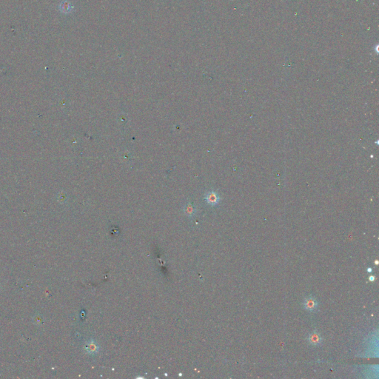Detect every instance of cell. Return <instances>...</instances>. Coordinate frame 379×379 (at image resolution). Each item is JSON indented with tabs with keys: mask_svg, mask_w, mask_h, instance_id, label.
I'll return each instance as SVG.
<instances>
[{
	"mask_svg": "<svg viewBox=\"0 0 379 379\" xmlns=\"http://www.w3.org/2000/svg\"><path fill=\"white\" fill-rule=\"evenodd\" d=\"M302 304H303V307L306 310L309 311V312H315L318 308V303L316 298L310 296L307 297L304 300Z\"/></svg>",
	"mask_w": 379,
	"mask_h": 379,
	"instance_id": "6da1fadb",
	"label": "cell"
},
{
	"mask_svg": "<svg viewBox=\"0 0 379 379\" xmlns=\"http://www.w3.org/2000/svg\"><path fill=\"white\" fill-rule=\"evenodd\" d=\"M205 199L208 205L211 206H216L219 203L221 198H220L219 196H218V194L216 192H215V191H209V192L206 193Z\"/></svg>",
	"mask_w": 379,
	"mask_h": 379,
	"instance_id": "7a4b0ae2",
	"label": "cell"
},
{
	"mask_svg": "<svg viewBox=\"0 0 379 379\" xmlns=\"http://www.w3.org/2000/svg\"><path fill=\"white\" fill-rule=\"evenodd\" d=\"M85 350L89 355H96L99 353V347L94 339H90L85 344Z\"/></svg>",
	"mask_w": 379,
	"mask_h": 379,
	"instance_id": "3957f363",
	"label": "cell"
},
{
	"mask_svg": "<svg viewBox=\"0 0 379 379\" xmlns=\"http://www.w3.org/2000/svg\"><path fill=\"white\" fill-rule=\"evenodd\" d=\"M308 342L313 346H319L322 343V338L320 333L317 331H313L308 336Z\"/></svg>",
	"mask_w": 379,
	"mask_h": 379,
	"instance_id": "277c9868",
	"label": "cell"
},
{
	"mask_svg": "<svg viewBox=\"0 0 379 379\" xmlns=\"http://www.w3.org/2000/svg\"><path fill=\"white\" fill-rule=\"evenodd\" d=\"M60 8H61V10L63 13H70V11H72L74 7L72 6V5L69 2L64 1L60 5Z\"/></svg>",
	"mask_w": 379,
	"mask_h": 379,
	"instance_id": "5b68a950",
	"label": "cell"
},
{
	"mask_svg": "<svg viewBox=\"0 0 379 379\" xmlns=\"http://www.w3.org/2000/svg\"><path fill=\"white\" fill-rule=\"evenodd\" d=\"M185 213L188 216H193L195 213H196V209H195L193 206L192 205V204H187V205H185Z\"/></svg>",
	"mask_w": 379,
	"mask_h": 379,
	"instance_id": "8992f818",
	"label": "cell"
},
{
	"mask_svg": "<svg viewBox=\"0 0 379 379\" xmlns=\"http://www.w3.org/2000/svg\"><path fill=\"white\" fill-rule=\"evenodd\" d=\"M375 277L374 276H370L369 277V280L370 281H375Z\"/></svg>",
	"mask_w": 379,
	"mask_h": 379,
	"instance_id": "52a82bcc",
	"label": "cell"
},
{
	"mask_svg": "<svg viewBox=\"0 0 379 379\" xmlns=\"http://www.w3.org/2000/svg\"><path fill=\"white\" fill-rule=\"evenodd\" d=\"M372 271H373V269H372V268H368L367 269V272L372 273Z\"/></svg>",
	"mask_w": 379,
	"mask_h": 379,
	"instance_id": "ba28073f",
	"label": "cell"
},
{
	"mask_svg": "<svg viewBox=\"0 0 379 379\" xmlns=\"http://www.w3.org/2000/svg\"><path fill=\"white\" fill-rule=\"evenodd\" d=\"M375 265H378V261H375Z\"/></svg>",
	"mask_w": 379,
	"mask_h": 379,
	"instance_id": "9c48e42d",
	"label": "cell"
}]
</instances>
